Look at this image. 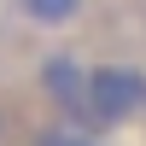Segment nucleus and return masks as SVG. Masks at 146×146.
<instances>
[{"instance_id":"obj_1","label":"nucleus","mask_w":146,"mask_h":146,"mask_svg":"<svg viewBox=\"0 0 146 146\" xmlns=\"http://www.w3.org/2000/svg\"><path fill=\"white\" fill-rule=\"evenodd\" d=\"M140 117H146V64H135V58H105V64H94L88 100L70 117H58V123L88 129V135H111V129L140 123Z\"/></svg>"},{"instance_id":"obj_2","label":"nucleus","mask_w":146,"mask_h":146,"mask_svg":"<svg viewBox=\"0 0 146 146\" xmlns=\"http://www.w3.org/2000/svg\"><path fill=\"white\" fill-rule=\"evenodd\" d=\"M35 88L47 94V105H53L58 117H70L82 100H88V88H94V64H88L82 53H41Z\"/></svg>"},{"instance_id":"obj_3","label":"nucleus","mask_w":146,"mask_h":146,"mask_svg":"<svg viewBox=\"0 0 146 146\" xmlns=\"http://www.w3.org/2000/svg\"><path fill=\"white\" fill-rule=\"evenodd\" d=\"M12 6H18V18L35 23V29H70L88 0H12Z\"/></svg>"},{"instance_id":"obj_4","label":"nucleus","mask_w":146,"mask_h":146,"mask_svg":"<svg viewBox=\"0 0 146 146\" xmlns=\"http://www.w3.org/2000/svg\"><path fill=\"white\" fill-rule=\"evenodd\" d=\"M35 146H105L100 135H88V129H70V123H58V129H47Z\"/></svg>"}]
</instances>
